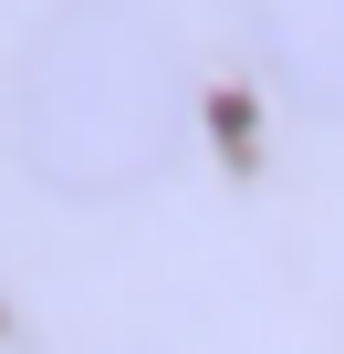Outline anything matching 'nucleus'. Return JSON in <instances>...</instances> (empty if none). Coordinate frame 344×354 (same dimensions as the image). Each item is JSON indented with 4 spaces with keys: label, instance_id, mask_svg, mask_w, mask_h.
<instances>
[{
    "label": "nucleus",
    "instance_id": "f257e3e1",
    "mask_svg": "<svg viewBox=\"0 0 344 354\" xmlns=\"http://www.w3.org/2000/svg\"><path fill=\"white\" fill-rule=\"evenodd\" d=\"M11 115H21V146L53 188L105 198V188H136L178 156L188 73L136 0H73L63 21H42Z\"/></svg>",
    "mask_w": 344,
    "mask_h": 354
},
{
    "label": "nucleus",
    "instance_id": "f03ea898",
    "mask_svg": "<svg viewBox=\"0 0 344 354\" xmlns=\"http://www.w3.org/2000/svg\"><path fill=\"white\" fill-rule=\"evenodd\" d=\"M251 42L292 104L344 125V0H251Z\"/></svg>",
    "mask_w": 344,
    "mask_h": 354
}]
</instances>
